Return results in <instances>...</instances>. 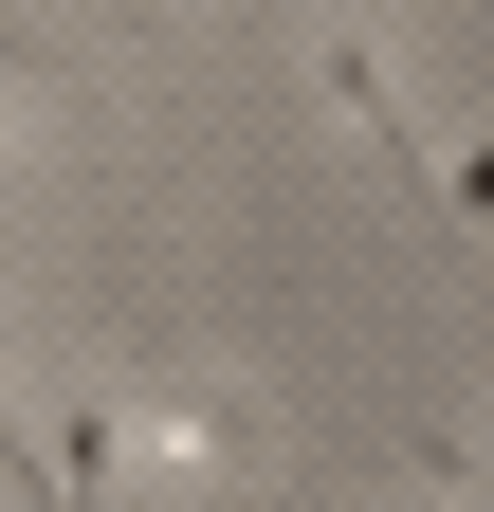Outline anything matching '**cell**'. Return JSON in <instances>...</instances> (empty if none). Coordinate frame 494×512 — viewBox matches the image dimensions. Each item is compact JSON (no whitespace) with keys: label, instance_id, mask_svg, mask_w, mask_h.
<instances>
[{"label":"cell","instance_id":"1","mask_svg":"<svg viewBox=\"0 0 494 512\" xmlns=\"http://www.w3.org/2000/svg\"><path fill=\"white\" fill-rule=\"evenodd\" d=\"M129 476H183V494L257 476V403H238V384H165V403H129Z\"/></svg>","mask_w":494,"mask_h":512},{"label":"cell","instance_id":"2","mask_svg":"<svg viewBox=\"0 0 494 512\" xmlns=\"http://www.w3.org/2000/svg\"><path fill=\"white\" fill-rule=\"evenodd\" d=\"M312 74H330V110L366 128V147H385V183H421V110L385 92V55H366V37H312Z\"/></svg>","mask_w":494,"mask_h":512},{"label":"cell","instance_id":"3","mask_svg":"<svg viewBox=\"0 0 494 512\" xmlns=\"http://www.w3.org/2000/svg\"><path fill=\"white\" fill-rule=\"evenodd\" d=\"M421 202H440V220H476V238H494V128H476V147H421Z\"/></svg>","mask_w":494,"mask_h":512},{"label":"cell","instance_id":"4","mask_svg":"<svg viewBox=\"0 0 494 512\" xmlns=\"http://www.w3.org/2000/svg\"><path fill=\"white\" fill-rule=\"evenodd\" d=\"M421 476H440L458 512H494V458H458V439H421Z\"/></svg>","mask_w":494,"mask_h":512},{"label":"cell","instance_id":"5","mask_svg":"<svg viewBox=\"0 0 494 512\" xmlns=\"http://www.w3.org/2000/svg\"><path fill=\"white\" fill-rule=\"evenodd\" d=\"M0 476H37V403H19V384H0Z\"/></svg>","mask_w":494,"mask_h":512}]
</instances>
